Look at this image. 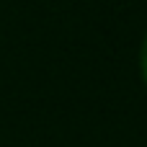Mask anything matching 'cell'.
I'll use <instances>...</instances> for the list:
<instances>
[{
    "instance_id": "1",
    "label": "cell",
    "mask_w": 147,
    "mask_h": 147,
    "mask_svg": "<svg viewBox=\"0 0 147 147\" xmlns=\"http://www.w3.org/2000/svg\"><path fill=\"white\" fill-rule=\"evenodd\" d=\"M140 72H142V80L147 85V34L142 39V47H140Z\"/></svg>"
}]
</instances>
